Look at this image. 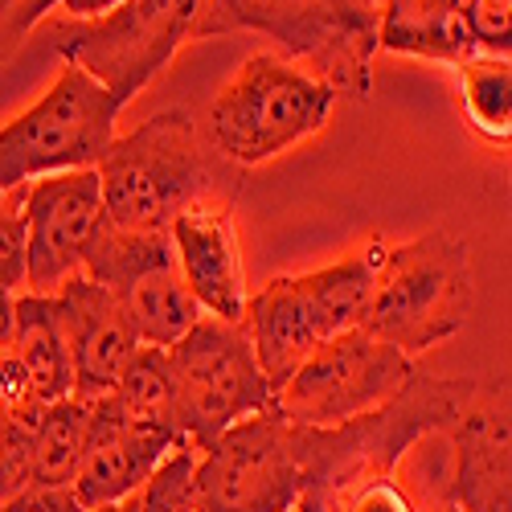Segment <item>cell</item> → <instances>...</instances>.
I'll use <instances>...</instances> for the list:
<instances>
[{
  "mask_svg": "<svg viewBox=\"0 0 512 512\" xmlns=\"http://www.w3.org/2000/svg\"><path fill=\"white\" fill-rule=\"evenodd\" d=\"M476 390L480 381L472 377L414 373L386 406L353 422L300 426L304 488L291 512H345L365 488L394 480L406 451L426 435L451 431V422L476 398Z\"/></svg>",
  "mask_w": 512,
  "mask_h": 512,
  "instance_id": "obj_1",
  "label": "cell"
},
{
  "mask_svg": "<svg viewBox=\"0 0 512 512\" xmlns=\"http://www.w3.org/2000/svg\"><path fill=\"white\" fill-rule=\"evenodd\" d=\"M263 33L336 99L373 95L381 0H201L193 37Z\"/></svg>",
  "mask_w": 512,
  "mask_h": 512,
  "instance_id": "obj_2",
  "label": "cell"
},
{
  "mask_svg": "<svg viewBox=\"0 0 512 512\" xmlns=\"http://www.w3.org/2000/svg\"><path fill=\"white\" fill-rule=\"evenodd\" d=\"M95 173L103 222L127 234H168L189 201L213 193V168L185 107H164L127 136H115Z\"/></svg>",
  "mask_w": 512,
  "mask_h": 512,
  "instance_id": "obj_3",
  "label": "cell"
},
{
  "mask_svg": "<svg viewBox=\"0 0 512 512\" xmlns=\"http://www.w3.org/2000/svg\"><path fill=\"white\" fill-rule=\"evenodd\" d=\"M472 316V259L451 230H426L381 246L361 332L386 340L410 361L443 345Z\"/></svg>",
  "mask_w": 512,
  "mask_h": 512,
  "instance_id": "obj_4",
  "label": "cell"
},
{
  "mask_svg": "<svg viewBox=\"0 0 512 512\" xmlns=\"http://www.w3.org/2000/svg\"><path fill=\"white\" fill-rule=\"evenodd\" d=\"M336 107V91L283 54H250L205 115V144L230 164H267L312 140Z\"/></svg>",
  "mask_w": 512,
  "mask_h": 512,
  "instance_id": "obj_5",
  "label": "cell"
},
{
  "mask_svg": "<svg viewBox=\"0 0 512 512\" xmlns=\"http://www.w3.org/2000/svg\"><path fill=\"white\" fill-rule=\"evenodd\" d=\"M119 111L123 103L111 91L62 62L46 95L0 127V189L95 168L115 140Z\"/></svg>",
  "mask_w": 512,
  "mask_h": 512,
  "instance_id": "obj_6",
  "label": "cell"
},
{
  "mask_svg": "<svg viewBox=\"0 0 512 512\" xmlns=\"http://www.w3.org/2000/svg\"><path fill=\"white\" fill-rule=\"evenodd\" d=\"M201 0H119L103 17L50 25V46L66 66L91 74L123 107L177 58L193 37Z\"/></svg>",
  "mask_w": 512,
  "mask_h": 512,
  "instance_id": "obj_7",
  "label": "cell"
},
{
  "mask_svg": "<svg viewBox=\"0 0 512 512\" xmlns=\"http://www.w3.org/2000/svg\"><path fill=\"white\" fill-rule=\"evenodd\" d=\"M168 353V369L177 381V402L185 422V443L205 447L234 422L267 414L275 386L254 361V349L242 324L201 316Z\"/></svg>",
  "mask_w": 512,
  "mask_h": 512,
  "instance_id": "obj_8",
  "label": "cell"
},
{
  "mask_svg": "<svg viewBox=\"0 0 512 512\" xmlns=\"http://www.w3.org/2000/svg\"><path fill=\"white\" fill-rule=\"evenodd\" d=\"M197 512H291L304 488L300 426L250 414L197 451Z\"/></svg>",
  "mask_w": 512,
  "mask_h": 512,
  "instance_id": "obj_9",
  "label": "cell"
},
{
  "mask_svg": "<svg viewBox=\"0 0 512 512\" xmlns=\"http://www.w3.org/2000/svg\"><path fill=\"white\" fill-rule=\"evenodd\" d=\"M414 361L361 328L328 336L275 390L271 410L295 426H340L386 406L414 377Z\"/></svg>",
  "mask_w": 512,
  "mask_h": 512,
  "instance_id": "obj_10",
  "label": "cell"
},
{
  "mask_svg": "<svg viewBox=\"0 0 512 512\" xmlns=\"http://www.w3.org/2000/svg\"><path fill=\"white\" fill-rule=\"evenodd\" d=\"M21 218H25V287L33 295H54L70 275L82 271L87 246L103 222L99 173L41 177L21 189Z\"/></svg>",
  "mask_w": 512,
  "mask_h": 512,
  "instance_id": "obj_11",
  "label": "cell"
},
{
  "mask_svg": "<svg viewBox=\"0 0 512 512\" xmlns=\"http://www.w3.org/2000/svg\"><path fill=\"white\" fill-rule=\"evenodd\" d=\"M54 308L62 320L66 353L74 369L70 398H82V402L107 398L115 390V381L123 377V369L132 365V357L144 349L123 304L107 287H99L95 279L78 271L54 291Z\"/></svg>",
  "mask_w": 512,
  "mask_h": 512,
  "instance_id": "obj_12",
  "label": "cell"
},
{
  "mask_svg": "<svg viewBox=\"0 0 512 512\" xmlns=\"http://www.w3.org/2000/svg\"><path fill=\"white\" fill-rule=\"evenodd\" d=\"M168 238H173L177 271L193 291V300L201 304V312L242 324V308L250 291H246V267H242L230 205L213 193L189 201L173 218V226H168Z\"/></svg>",
  "mask_w": 512,
  "mask_h": 512,
  "instance_id": "obj_13",
  "label": "cell"
},
{
  "mask_svg": "<svg viewBox=\"0 0 512 512\" xmlns=\"http://www.w3.org/2000/svg\"><path fill=\"white\" fill-rule=\"evenodd\" d=\"M447 435L455 443V476L443 500L455 512H512L508 394L500 386H480Z\"/></svg>",
  "mask_w": 512,
  "mask_h": 512,
  "instance_id": "obj_14",
  "label": "cell"
},
{
  "mask_svg": "<svg viewBox=\"0 0 512 512\" xmlns=\"http://www.w3.org/2000/svg\"><path fill=\"white\" fill-rule=\"evenodd\" d=\"M173 451L140 426L123 422L107 398L91 402V426H87V447H82L78 472H74V496L82 508H99L123 496H136L140 484L152 476V467Z\"/></svg>",
  "mask_w": 512,
  "mask_h": 512,
  "instance_id": "obj_15",
  "label": "cell"
},
{
  "mask_svg": "<svg viewBox=\"0 0 512 512\" xmlns=\"http://www.w3.org/2000/svg\"><path fill=\"white\" fill-rule=\"evenodd\" d=\"M242 332L254 349V361H259L275 390L308 361L316 345H324V332L308 308L300 275H279L263 291L246 295Z\"/></svg>",
  "mask_w": 512,
  "mask_h": 512,
  "instance_id": "obj_16",
  "label": "cell"
},
{
  "mask_svg": "<svg viewBox=\"0 0 512 512\" xmlns=\"http://www.w3.org/2000/svg\"><path fill=\"white\" fill-rule=\"evenodd\" d=\"M463 13L467 0H381L377 46L406 58L459 66L472 58Z\"/></svg>",
  "mask_w": 512,
  "mask_h": 512,
  "instance_id": "obj_17",
  "label": "cell"
},
{
  "mask_svg": "<svg viewBox=\"0 0 512 512\" xmlns=\"http://www.w3.org/2000/svg\"><path fill=\"white\" fill-rule=\"evenodd\" d=\"M111 295L123 304L127 320H132V328L140 336V345H148V349H173L177 340L205 316L201 304L193 300V291L185 287L181 271H177V259L140 271L136 279H127Z\"/></svg>",
  "mask_w": 512,
  "mask_h": 512,
  "instance_id": "obj_18",
  "label": "cell"
},
{
  "mask_svg": "<svg viewBox=\"0 0 512 512\" xmlns=\"http://www.w3.org/2000/svg\"><path fill=\"white\" fill-rule=\"evenodd\" d=\"M9 349L17 353L21 369L29 373L37 398L46 406L74 394V369H70V353H66V336H62L54 295H33V291L17 295Z\"/></svg>",
  "mask_w": 512,
  "mask_h": 512,
  "instance_id": "obj_19",
  "label": "cell"
},
{
  "mask_svg": "<svg viewBox=\"0 0 512 512\" xmlns=\"http://www.w3.org/2000/svg\"><path fill=\"white\" fill-rule=\"evenodd\" d=\"M107 402L123 422H132L140 431L173 443V447H189L185 422H181V402H177V381H173V369H168L164 349L144 345L132 357V365L123 369V377L115 381Z\"/></svg>",
  "mask_w": 512,
  "mask_h": 512,
  "instance_id": "obj_20",
  "label": "cell"
},
{
  "mask_svg": "<svg viewBox=\"0 0 512 512\" xmlns=\"http://www.w3.org/2000/svg\"><path fill=\"white\" fill-rule=\"evenodd\" d=\"M381 246L386 242L373 238L369 246L353 250L349 259L300 275V287L308 295V308H312L324 340L349 332V328H361L369 295H373V279H377V263H381Z\"/></svg>",
  "mask_w": 512,
  "mask_h": 512,
  "instance_id": "obj_21",
  "label": "cell"
},
{
  "mask_svg": "<svg viewBox=\"0 0 512 512\" xmlns=\"http://www.w3.org/2000/svg\"><path fill=\"white\" fill-rule=\"evenodd\" d=\"M87 426H91V402L62 398L41 410L33 422V484L37 488H70L82 447H87Z\"/></svg>",
  "mask_w": 512,
  "mask_h": 512,
  "instance_id": "obj_22",
  "label": "cell"
},
{
  "mask_svg": "<svg viewBox=\"0 0 512 512\" xmlns=\"http://www.w3.org/2000/svg\"><path fill=\"white\" fill-rule=\"evenodd\" d=\"M459 78V103L476 132L492 144L512 140V66L496 58H467L451 66Z\"/></svg>",
  "mask_w": 512,
  "mask_h": 512,
  "instance_id": "obj_23",
  "label": "cell"
},
{
  "mask_svg": "<svg viewBox=\"0 0 512 512\" xmlns=\"http://www.w3.org/2000/svg\"><path fill=\"white\" fill-rule=\"evenodd\" d=\"M197 447H173L136 492V512H197Z\"/></svg>",
  "mask_w": 512,
  "mask_h": 512,
  "instance_id": "obj_24",
  "label": "cell"
},
{
  "mask_svg": "<svg viewBox=\"0 0 512 512\" xmlns=\"http://www.w3.org/2000/svg\"><path fill=\"white\" fill-rule=\"evenodd\" d=\"M467 41L472 58L508 62L512 54V0H467Z\"/></svg>",
  "mask_w": 512,
  "mask_h": 512,
  "instance_id": "obj_25",
  "label": "cell"
},
{
  "mask_svg": "<svg viewBox=\"0 0 512 512\" xmlns=\"http://www.w3.org/2000/svg\"><path fill=\"white\" fill-rule=\"evenodd\" d=\"M0 283L17 291L25 283V218L21 189H0Z\"/></svg>",
  "mask_w": 512,
  "mask_h": 512,
  "instance_id": "obj_26",
  "label": "cell"
},
{
  "mask_svg": "<svg viewBox=\"0 0 512 512\" xmlns=\"http://www.w3.org/2000/svg\"><path fill=\"white\" fill-rule=\"evenodd\" d=\"M33 426H17L0 418V504H9L17 492L33 484Z\"/></svg>",
  "mask_w": 512,
  "mask_h": 512,
  "instance_id": "obj_27",
  "label": "cell"
},
{
  "mask_svg": "<svg viewBox=\"0 0 512 512\" xmlns=\"http://www.w3.org/2000/svg\"><path fill=\"white\" fill-rule=\"evenodd\" d=\"M58 0H0V66H5L21 41L46 21Z\"/></svg>",
  "mask_w": 512,
  "mask_h": 512,
  "instance_id": "obj_28",
  "label": "cell"
},
{
  "mask_svg": "<svg viewBox=\"0 0 512 512\" xmlns=\"http://www.w3.org/2000/svg\"><path fill=\"white\" fill-rule=\"evenodd\" d=\"M0 512H87V508L78 504L74 488H37V484H29L9 504H0Z\"/></svg>",
  "mask_w": 512,
  "mask_h": 512,
  "instance_id": "obj_29",
  "label": "cell"
},
{
  "mask_svg": "<svg viewBox=\"0 0 512 512\" xmlns=\"http://www.w3.org/2000/svg\"><path fill=\"white\" fill-rule=\"evenodd\" d=\"M345 512H418V504L394 480H386V484H373L361 496H353Z\"/></svg>",
  "mask_w": 512,
  "mask_h": 512,
  "instance_id": "obj_30",
  "label": "cell"
},
{
  "mask_svg": "<svg viewBox=\"0 0 512 512\" xmlns=\"http://www.w3.org/2000/svg\"><path fill=\"white\" fill-rule=\"evenodd\" d=\"M58 5L66 9V17H74V21H91V17H103V13H111L119 0H58Z\"/></svg>",
  "mask_w": 512,
  "mask_h": 512,
  "instance_id": "obj_31",
  "label": "cell"
},
{
  "mask_svg": "<svg viewBox=\"0 0 512 512\" xmlns=\"http://www.w3.org/2000/svg\"><path fill=\"white\" fill-rule=\"evenodd\" d=\"M13 304H17V291H9L5 283H0V336L5 340L13 332Z\"/></svg>",
  "mask_w": 512,
  "mask_h": 512,
  "instance_id": "obj_32",
  "label": "cell"
},
{
  "mask_svg": "<svg viewBox=\"0 0 512 512\" xmlns=\"http://www.w3.org/2000/svg\"><path fill=\"white\" fill-rule=\"evenodd\" d=\"M87 512H136V496H123V500H111V504H99Z\"/></svg>",
  "mask_w": 512,
  "mask_h": 512,
  "instance_id": "obj_33",
  "label": "cell"
},
{
  "mask_svg": "<svg viewBox=\"0 0 512 512\" xmlns=\"http://www.w3.org/2000/svg\"><path fill=\"white\" fill-rule=\"evenodd\" d=\"M0 345H5V336H0Z\"/></svg>",
  "mask_w": 512,
  "mask_h": 512,
  "instance_id": "obj_34",
  "label": "cell"
}]
</instances>
